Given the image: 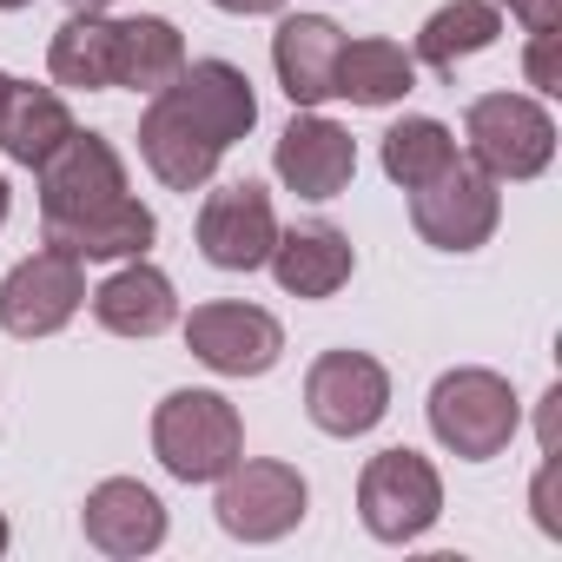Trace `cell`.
Returning <instances> with one entry per match:
<instances>
[{"label":"cell","instance_id":"obj_1","mask_svg":"<svg viewBox=\"0 0 562 562\" xmlns=\"http://www.w3.org/2000/svg\"><path fill=\"white\" fill-rule=\"evenodd\" d=\"M424 417H430V437H437L450 457H463V463H490V457H503V450L516 443V430H522L516 384H509L503 371H483V364H457V371H443V378L430 384Z\"/></svg>","mask_w":562,"mask_h":562},{"label":"cell","instance_id":"obj_2","mask_svg":"<svg viewBox=\"0 0 562 562\" xmlns=\"http://www.w3.org/2000/svg\"><path fill=\"white\" fill-rule=\"evenodd\" d=\"M153 457L179 483H218L245 457V424L225 391H166L153 411Z\"/></svg>","mask_w":562,"mask_h":562},{"label":"cell","instance_id":"obj_3","mask_svg":"<svg viewBox=\"0 0 562 562\" xmlns=\"http://www.w3.org/2000/svg\"><path fill=\"white\" fill-rule=\"evenodd\" d=\"M463 139L496 186H522V179H542L555 159V113L536 93H483L463 113Z\"/></svg>","mask_w":562,"mask_h":562},{"label":"cell","instance_id":"obj_4","mask_svg":"<svg viewBox=\"0 0 562 562\" xmlns=\"http://www.w3.org/2000/svg\"><path fill=\"white\" fill-rule=\"evenodd\" d=\"M358 516L378 542H417L437 529L443 516V476L424 450L397 443V450H378L364 470H358Z\"/></svg>","mask_w":562,"mask_h":562},{"label":"cell","instance_id":"obj_5","mask_svg":"<svg viewBox=\"0 0 562 562\" xmlns=\"http://www.w3.org/2000/svg\"><path fill=\"white\" fill-rule=\"evenodd\" d=\"M218 529L232 542H278V536H292L312 509V483L292 470V463H278V457H238L225 476H218Z\"/></svg>","mask_w":562,"mask_h":562},{"label":"cell","instance_id":"obj_6","mask_svg":"<svg viewBox=\"0 0 562 562\" xmlns=\"http://www.w3.org/2000/svg\"><path fill=\"white\" fill-rule=\"evenodd\" d=\"M411 225H417V238L437 245V251H476V245H490L496 225H503V186H496L476 159L457 153L430 186L411 192Z\"/></svg>","mask_w":562,"mask_h":562},{"label":"cell","instance_id":"obj_7","mask_svg":"<svg viewBox=\"0 0 562 562\" xmlns=\"http://www.w3.org/2000/svg\"><path fill=\"white\" fill-rule=\"evenodd\" d=\"M87 305V265L60 245H41L27 251L8 278H0V331L34 345V338H54L80 318Z\"/></svg>","mask_w":562,"mask_h":562},{"label":"cell","instance_id":"obj_8","mask_svg":"<svg viewBox=\"0 0 562 562\" xmlns=\"http://www.w3.org/2000/svg\"><path fill=\"white\" fill-rule=\"evenodd\" d=\"M41 225H74L126 199V159L106 133H67L41 166Z\"/></svg>","mask_w":562,"mask_h":562},{"label":"cell","instance_id":"obj_9","mask_svg":"<svg viewBox=\"0 0 562 562\" xmlns=\"http://www.w3.org/2000/svg\"><path fill=\"white\" fill-rule=\"evenodd\" d=\"M305 417L325 437H371L391 417V371L371 351H325L305 371Z\"/></svg>","mask_w":562,"mask_h":562},{"label":"cell","instance_id":"obj_10","mask_svg":"<svg viewBox=\"0 0 562 562\" xmlns=\"http://www.w3.org/2000/svg\"><path fill=\"white\" fill-rule=\"evenodd\" d=\"M186 351L218 371V378H265L278 358H285V325H278L265 305H238V299H212L192 305L186 318Z\"/></svg>","mask_w":562,"mask_h":562},{"label":"cell","instance_id":"obj_11","mask_svg":"<svg viewBox=\"0 0 562 562\" xmlns=\"http://www.w3.org/2000/svg\"><path fill=\"white\" fill-rule=\"evenodd\" d=\"M271 172H278L285 192L325 205V199H338L358 179V139L338 120H325L318 106H299L292 126L278 133V146H271Z\"/></svg>","mask_w":562,"mask_h":562},{"label":"cell","instance_id":"obj_12","mask_svg":"<svg viewBox=\"0 0 562 562\" xmlns=\"http://www.w3.org/2000/svg\"><path fill=\"white\" fill-rule=\"evenodd\" d=\"M271 238H278V212L258 179H232V186L205 192V205H199V258L205 265L258 271L271 258Z\"/></svg>","mask_w":562,"mask_h":562},{"label":"cell","instance_id":"obj_13","mask_svg":"<svg viewBox=\"0 0 562 562\" xmlns=\"http://www.w3.org/2000/svg\"><path fill=\"white\" fill-rule=\"evenodd\" d=\"M159 93H172V106H179L205 139H218L225 153L258 126V93H251L245 67H232V60H186Z\"/></svg>","mask_w":562,"mask_h":562},{"label":"cell","instance_id":"obj_14","mask_svg":"<svg viewBox=\"0 0 562 562\" xmlns=\"http://www.w3.org/2000/svg\"><path fill=\"white\" fill-rule=\"evenodd\" d=\"M80 529H87V542H93L100 555L133 562V555H153V549L166 542V503H159L139 476H106V483L87 490Z\"/></svg>","mask_w":562,"mask_h":562},{"label":"cell","instance_id":"obj_15","mask_svg":"<svg viewBox=\"0 0 562 562\" xmlns=\"http://www.w3.org/2000/svg\"><path fill=\"white\" fill-rule=\"evenodd\" d=\"M338 54H345V27L331 14H285L271 34V74L285 87L292 106H325L338 100Z\"/></svg>","mask_w":562,"mask_h":562},{"label":"cell","instance_id":"obj_16","mask_svg":"<svg viewBox=\"0 0 562 562\" xmlns=\"http://www.w3.org/2000/svg\"><path fill=\"white\" fill-rule=\"evenodd\" d=\"M265 265H271V278H278L285 299H338L351 285V271H358V251H351V238L331 218H305V225L271 238Z\"/></svg>","mask_w":562,"mask_h":562},{"label":"cell","instance_id":"obj_17","mask_svg":"<svg viewBox=\"0 0 562 562\" xmlns=\"http://www.w3.org/2000/svg\"><path fill=\"white\" fill-rule=\"evenodd\" d=\"M139 159H146V172H153L166 192H199V186H212L225 146L205 139V133L172 106V93H146V113H139Z\"/></svg>","mask_w":562,"mask_h":562},{"label":"cell","instance_id":"obj_18","mask_svg":"<svg viewBox=\"0 0 562 562\" xmlns=\"http://www.w3.org/2000/svg\"><path fill=\"white\" fill-rule=\"evenodd\" d=\"M87 305H93V325L113 338H159L179 325V292L153 258H120V271L100 278Z\"/></svg>","mask_w":562,"mask_h":562},{"label":"cell","instance_id":"obj_19","mask_svg":"<svg viewBox=\"0 0 562 562\" xmlns=\"http://www.w3.org/2000/svg\"><path fill=\"white\" fill-rule=\"evenodd\" d=\"M153 238H159V218H153V205H139L133 192H126L120 205L93 212V218L47 225V245L74 251L80 265H120V258H146V251H153Z\"/></svg>","mask_w":562,"mask_h":562},{"label":"cell","instance_id":"obj_20","mask_svg":"<svg viewBox=\"0 0 562 562\" xmlns=\"http://www.w3.org/2000/svg\"><path fill=\"white\" fill-rule=\"evenodd\" d=\"M67 133H74V113L54 87H34V80L0 87V153L14 166H41Z\"/></svg>","mask_w":562,"mask_h":562},{"label":"cell","instance_id":"obj_21","mask_svg":"<svg viewBox=\"0 0 562 562\" xmlns=\"http://www.w3.org/2000/svg\"><path fill=\"white\" fill-rule=\"evenodd\" d=\"M503 34V8L496 0H443V8L417 27V67H437V74H457V60H476L490 54Z\"/></svg>","mask_w":562,"mask_h":562},{"label":"cell","instance_id":"obj_22","mask_svg":"<svg viewBox=\"0 0 562 562\" xmlns=\"http://www.w3.org/2000/svg\"><path fill=\"white\" fill-rule=\"evenodd\" d=\"M113 54H120V21L113 14H74L47 41V74H54V87L106 93L113 87Z\"/></svg>","mask_w":562,"mask_h":562},{"label":"cell","instance_id":"obj_23","mask_svg":"<svg viewBox=\"0 0 562 562\" xmlns=\"http://www.w3.org/2000/svg\"><path fill=\"white\" fill-rule=\"evenodd\" d=\"M411 87H417V60L397 41H384V34L345 41V54H338V100L378 113V106H397Z\"/></svg>","mask_w":562,"mask_h":562},{"label":"cell","instance_id":"obj_24","mask_svg":"<svg viewBox=\"0 0 562 562\" xmlns=\"http://www.w3.org/2000/svg\"><path fill=\"white\" fill-rule=\"evenodd\" d=\"M186 67V34L166 14H126L120 21V54H113V87L159 93Z\"/></svg>","mask_w":562,"mask_h":562},{"label":"cell","instance_id":"obj_25","mask_svg":"<svg viewBox=\"0 0 562 562\" xmlns=\"http://www.w3.org/2000/svg\"><path fill=\"white\" fill-rule=\"evenodd\" d=\"M384 179L391 186H404V192H417V186H430L450 159H457V133L443 126V120H430V113H404L391 133H384Z\"/></svg>","mask_w":562,"mask_h":562},{"label":"cell","instance_id":"obj_26","mask_svg":"<svg viewBox=\"0 0 562 562\" xmlns=\"http://www.w3.org/2000/svg\"><path fill=\"white\" fill-rule=\"evenodd\" d=\"M555 41H562L555 27L529 34V60H522V67H529V87H536V93H562V74H555Z\"/></svg>","mask_w":562,"mask_h":562},{"label":"cell","instance_id":"obj_27","mask_svg":"<svg viewBox=\"0 0 562 562\" xmlns=\"http://www.w3.org/2000/svg\"><path fill=\"white\" fill-rule=\"evenodd\" d=\"M496 8H503L509 21H522L529 34H542V27H562V0H496Z\"/></svg>","mask_w":562,"mask_h":562},{"label":"cell","instance_id":"obj_28","mask_svg":"<svg viewBox=\"0 0 562 562\" xmlns=\"http://www.w3.org/2000/svg\"><path fill=\"white\" fill-rule=\"evenodd\" d=\"M218 14H238V21H258V14H278L285 0H212Z\"/></svg>","mask_w":562,"mask_h":562},{"label":"cell","instance_id":"obj_29","mask_svg":"<svg viewBox=\"0 0 562 562\" xmlns=\"http://www.w3.org/2000/svg\"><path fill=\"white\" fill-rule=\"evenodd\" d=\"M67 8H74V14H106L113 0H67Z\"/></svg>","mask_w":562,"mask_h":562},{"label":"cell","instance_id":"obj_30","mask_svg":"<svg viewBox=\"0 0 562 562\" xmlns=\"http://www.w3.org/2000/svg\"><path fill=\"white\" fill-rule=\"evenodd\" d=\"M8 212H14V186L0 179V225H8Z\"/></svg>","mask_w":562,"mask_h":562},{"label":"cell","instance_id":"obj_31","mask_svg":"<svg viewBox=\"0 0 562 562\" xmlns=\"http://www.w3.org/2000/svg\"><path fill=\"white\" fill-rule=\"evenodd\" d=\"M21 8H34V0H0V14H21Z\"/></svg>","mask_w":562,"mask_h":562},{"label":"cell","instance_id":"obj_32","mask_svg":"<svg viewBox=\"0 0 562 562\" xmlns=\"http://www.w3.org/2000/svg\"><path fill=\"white\" fill-rule=\"evenodd\" d=\"M8 542H14V529H8V516H0V555H8Z\"/></svg>","mask_w":562,"mask_h":562},{"label":"cell","instance_id":"obj_33","mask_svg":"<svg viewBox=\"0 0 562 562\" xmlns=\"http://www.w3.org/2000/svg\"><path fill=\"white\" fill-rule=\"evenodd\" d=\"M0 87H8V74H0Z\"/></svg>","mask_w":562,"mask_h":562}]
</instances>
